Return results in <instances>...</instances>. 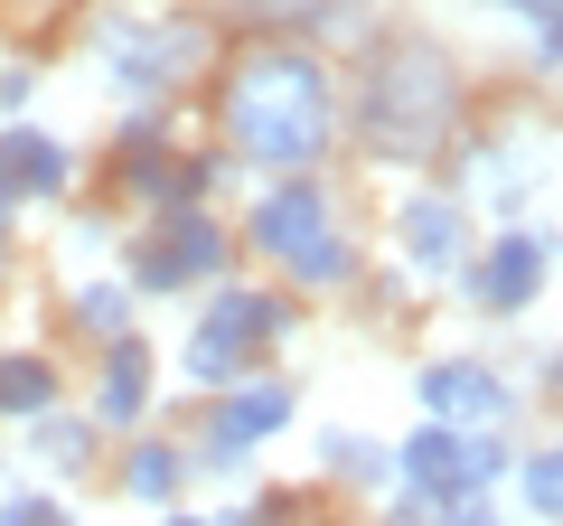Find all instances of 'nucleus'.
I'll list each match as a JSON object with an SVG mask.
<instances>
[{
  "instance_id": "nucleus-1",
  "label": "nucleus",
  "mask_w": 563,
  "mask_h": 526,
  "mask_svg": "<svg viewBox=\"0 0 563 526\" xmlns=\"http://www.w3.org/2000/svg\"><path fill=\"white\" fill-rule=\"evenodd\" d=\"M217 142L244 169H329L347 142V85L320 39H254L217 76Z\"/></svg>"
},
{
  "instance_id": "nucleus-21",
  "label": "nucleus",
  "mask_w": 563,
  "mask_h": 526,
  "mask_svg": "<svg viewBox=\"0 0 563 526\" xmlns=\"http://www.w3.org/2000/svg\"><path fill=\"white\" fill-rule=\"evenodd\" d=\"M357 273H366V244L347 235V226H329V235H310L301 254L282 263V283H291V292H347Z\"/></svg>"
},
{
  "instance_id": "nucleus-4",
  "label": "nucleus",
  "mask_w": 563,
  "mask_h": 526,
  "mask_svg": "<svg viewBox=\"0 0 563 526\" xmlns=\"http://www.w3.org/2000/svg\"><path fill=\"white\" fill-rule=\"evenodd\" d=\"M291 329H301V292L291 283H207V302H198V320H188V339H179V376L198 385V395H217V385H235V376H254L273 348H291Z\"/></svg>"
},
{
  "instance_id": "nucleus-12",
  "label": "nucleus",
  "mask_w": 563,
  "mask_h": 526,
  "mask_svg": "<svg viewBox=\"0 0 563 526\" xmlns=\"http://www.w3.org/2000/svg\"><path fill=\"white\" fill-rule=\"evenodd\" d=\"M151 339H141V329H122V339H103V366H95V424L103 432H141L151 424V405H161V376H151Z\"/></svg>"
},
{
  "instance_id": "nucleus-26",
  "label": "nucleus",
  "mask_w": 563,
  "mask_h": 526,
  "mask_svg": "<svg viewBox=\"0 0 563 526\" xmlns=\"http://www.w3.org/2000/svg\"><path fill=\"white\" fill-rule=\"evenodd\" d=\"M151 526H217V507H179L169 498V507H151Z\"/></svg>"
},
{
  "instance_id": "nucleus-11",
  "label": "nucleus",
  "mask_w": 563,
  "mask_h": 526,
  "mask_svg": "<svg viewBox=\"0 0 563 526\" xmlns=\"http://www.w3.org/2000/svg\"><path fill=\"white\" fill-rule=\"evenodd\" d=\"M0 188H10L20 207L76 198V142H57V132L29 122V113H0Z\"/></svg>"
},
{
  "instance_id": "nucleus-13",
  "label": "nucleus",
  "mask_w": 563,
  "mask_h": 526,
  "mask_svg": "<svg viewBox=\"0 0 563 526\" xmlns=\"http://www.w3.org/2000/svg\"><path fill=\"white\" fill-rule=\"evenodd\" d=\"M291 414H301V385L291 376H235V385H217V405H207V424L217 432H235V442H273V432H291Z\"/></svg>"
},
{
  "instance_id": "nucleus-29",
  "label": "nucleus",
  "mask_w": 563,
  "mask_h": 526,
  "mask_svg": "<svg viewBox=\"0 0 563 526\" xmlns=\"http://www.w3.org/2000/svg\"><path fill=\"white\" fill-rule=\"evenodd\" d=\"M169 10H207V0H169Z\"/></svg>"
},
{
  "instance_id": "nucleus-28",
  "label": "nucleus",
  "mask_w": 563,
  "mask_h": 526,
  "mask_svg": "<svg viewBox=\"0 0 563 526\" xmlns=\"http://www.w3.org/2000/svg\"><path fill=\"white\" fill-rule=\"evenodd\" d=\"M10 226H20V217H0V273H10Z\"/></svg>"
},
{
  "instance_id": "nucleus-8",
  "label": "nucleus",
  "mask_w": 563,
  "mask_h": 526,
  "mask_svg": "<svg viewBox=\"0 0 563 526\" xmlns=\"http://www.w3.org/2000/svg\"><path fill=\"white\" fill-rule=\"evenodd\" d=\"M329 226H347L329 169H273V179L254 188V207H244V226H235V254H263L282 273V263L301 254L310 235H329Z\"/></svg>"
},
{
  "instance_id": "nucleus-24",
  "label": "nucleus",
  "mask_w": 563,
  "mask_h": 526,
  "mask_svg": "<svg viewBox=\"0 0 563 526\" xmlns=\"http://www.w3.org/2000/svg\"><path fill=\"white\" fill-rule=\"evenodd\" d=\"M38 103V66H0V113H29Z\"/></svg>"
},
{
  "instance_id": "nucleus-14",
  "label": "nucleus",
  "mask_w": 563,
  "mask_h": 526,
  "mask_svg": "<svg viewBox=\"0 0 563 526\" xmlns=\"http://www.w3.org/2000/svg\"><path fill=\"white\" fill-rule=\"evenodd\" d=\"M113 489L132 507H169V498H188V442H169V432H122V451H113Z\"/></svg>"
},
{
  "instance_id": "nucleus-19",
  "label": "nucleus",
  "mask_w": 563,
  "mask_h": 526,
  "mask_svg": "<svg viewBox=\"0 0 563 526\" xmlns=\"http://www.w3.org/2000/svg\"><path fill=\"white\" fill-rule=\"evenodd\" d=\"M47 405H66V366L47 348H0V424H29Z\"/></svg>"
},
{
  "instance_id": "nucleus-6",
  "label": "nucleus",
  "mask_w": 563,
  "mask_h": 526,
  "mask_svg": "<svg viewBox=\"0 0 563 526\" xmlns=\"http://www.w3.org/2000/svg\"><path fill=\"white\" fill-rule=\"evenodd\" d=\"M507 461H517L507 432H488V424H432V414L395 442V480L413 489V498H432V507L498 498V489H507Z\"/></svg>"
},
{
  "instance_id": "nucleus-10",
  "label": "nucleus",
  "mask_w": 563,
  "mask_h": 526,
  "mask_svg": "<svg viewBox=\"0 0 563 526\" xmlns=\"http://www.w3.org/2000/svg\"><path fill=\"white\" fill-rule=\"evenodd\" d=\"M470 244H479V226H470V198L461 188H413V198L395 207V263L413 273V283H442L470 263Z\"/></svg>"
},
{
  "instance_id": "nucleus-2",
  "label": "nucleus",
  "mask_w": 563,
  "mask_h": 526,
  "mask_svg": "<svg viewBox=\"0 0 563 526\" xmlns=\"http://www.w3.org/2000/svg\"><path fill=\"white\" fill-rule=\"evenodd\" d=\"M461 66H451V47L432 39H385L366 47L357 66V95H347V132H357L366 161L385 169H422V161H442L451 142H461Z\"/></svg>"
},
{
  "instance_id": "nucleus-22",
  "label": "nucleus",
  "mask_w": 563,
  "mask_h": 526,
  "mask_svg": "<svg viewBox=\"0 0 563 526\" xmlns=\"http://www.w3.org/2000/svg\"><path fill=\"white\" fill-rule=\"evenodd\" d=\"M498 29H517V47H526V66L536 76H563V0H479Z\"/></svg>"
},
{
  "instance_id": "nucleus-7",
  "label": "nucleus",
  "mask_w": 563,
  "mask_h": 526,
  "mask_svg": "<svg viewBox=\"0 0 563 526\" xmlns=\"http://www.w3.org/2000/svg\"><path fill=\"white\" fill-rule=\"evenodd\" d=\"M544 283H554V244H544L536 226H498V235H479L470 263L451 273V292H461L479 320H526V310L544 302Z\"/></svg>"
},
{
  "instance_id": "nucleus-16",
  "label": "nucleus",
  "mask_w": 563,
  "mask_h": 526,
  "mask_svg": "<svg viewBox=\"0 0 563 526\" xmlns=\"http://www.w3.org/2000/svg\"><path fill=\"white\" fill-rule=\"evenodd\" d=\"M66 320H76V339H122V329H141V292L122 283V273H76L66 283Z\"/></svg>"
},
{
  "instance_id": "nucleus-17",
  "label": "nucleus",
  "mask_w": 563,
  "mask_h": 526,
  "mask_svg": "<svg viewBox=\"0 0 563 526\" xmlns=\"http://www.w3.org/2000/svg\"><path fill=\"white\" fill-rule=\"evenodd\" d=\"M29 451H38V470H57V480H85V470L103 461V424L47 405V414H29Z\"/></svg>"
},
{
  "instance_id": "nucleus-15",
  "label": "nucleus",
  "mask_w": 563,
  "mask_h": 526,
  "mask_svg": "<svg viewBox=\"0 0 563 526\" xmlns=\"http://www.w3.org/2000/svg\"><path fill=\"white\" fill-rule=\"evenodd\" d=\"M169 122H179L169 103H122V122H113V188H122V198L179 151V142H169Z\"/></svg>"
},
{
  "instance_id": "nucleus-3",
  "label": "nucleus",
  "mask_w": 563,
  "mask_h": 526,
  "mask_svg": "<svg viewBox=\"0 0 563 526\" xmlns=\"http://www.w3.org/2000/svg\"><path fill=\"white\" fill-rule=\"evenodd\" d=\"M217 66V29L198 10H103L95 20V76L122 103H179L188 85Z\"/></svg>"
},
{
  "instance_id": "nucleus-25",
  "label": "nucleus",
  "mask_w": 563,
  "mask_h": 526,
  "mask_svg": "<svg viewBox=\"0 0 563 526\" xmlns=\"http://www.w3.org/2000/svg\"><path fill=\"white\" fill-rule=\"evenodd\" d=\"M432 526H517V517H507L498 498H461V507H442V517H432Z\"/></svg>"
},
{
  "instance_id": "nucleus-18",
  "label": "nucleus",
  "mask_w": 563,
  "mask_h": 526,
  "mask_svg": "<svg viewBox=\"0 0 563 526\" xmlns=\"http://www.w3.org/2000/svg\"><path fill=\"white\" fill-rule=\"evenodd\" d=\"M320 470L339 489H357V498H385V489H395V442H376V432H357V424H329L320 432Z\"/></svg>"
},
{
  "instance_id": "nucleus-20",
  "label": "nucleus",
  "mask_w": 563,
  "mask_h": 526,
  "mask_svg": "<svg viewBox=\"0 0 563 526\" xmlns=\"http://www.w3.org/2000/svg\"><path fill=\"white\" fill-rule=\"evenodd\" d=\"M507 498L526 526H563V442H526L507 461Z\"/></svg>"
},
{
  "instance_id": "nucleus-9",
  "label": "nucleus",
  "mask_w": 563,
  "mask_h": 526,
  "mask_svg": "<svg viewBox=\"0 0 563 526\" xmlns=\"http://www.w3.org/2000/svg\"><path fill=\"white\" fill-rule=\"evenodd\" d=\"M413 405L432 414V424H488V432H507L526 414V385L507 376L498 358H479V348H442V358L413 366Z\"/></svg>"
},
{
  "instance_id": "nucleus-5",
  "label": "nucleus",
  "mask_w": 563,
  "mask_h": 526,
  "mask_svg": "<svg viewBox=\"0 0 563 526\" xmlns=\"http://www.w3.org/2000/svg\"><path fill=\"white\" fill-rule=\"evenodd\" d=\"M225 273H235V226L217 207H161V217L122 244V283L141 292V310L179 302V292H207Z\"/></svg>"
},
{
  "instance_id": "nucleus-23",
  "label": "nucleus",
  "mask_w": 563,
  "mask_h": 526,
  "mask_svg": "<svg viewBox=\"0 0 563 526\" xmlns=\"http://www.w3.org/2000/svg\"><path fill=\"white\" fill-rule=\"evenodd\" d=\"M188 480H254V442L198 424V432H188Z\"/></svg>"
},
{
  "instance_id": "nucleus-27",
  "label": "nucleus",
  "mask_w": 563,
  "mask_h": 526,
  "mask_svg": "<svg viewBox=\"0 0 563 526\" xmlns=\"http://www.w3.org/2000/svg\"><path fill=\"white\" fill-rule=\"evenodd\" d=\"M536 385H544V395H563V348H536Z\"/></svg>"
}]
</instances>
